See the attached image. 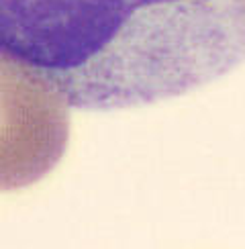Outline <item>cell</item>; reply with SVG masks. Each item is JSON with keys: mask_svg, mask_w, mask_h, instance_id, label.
<instances>
[{"mask_svg": "<svg viewBox=\"0 0 245 249\" xmlns=\"http://www.w3.org/2000/svg\"><path fill=\"white\" fill-rule=\"evenodd\" d=\"M0 53L74 108L143 107L245 61V0H0Z\"/></svg>", "mask_w": 245, "mask_h": 249, "instance_id": "cell-1", "label": "cell"}, {"mask_svg": "<svg viewBox=\"0 0 245 249\" xmlns=\"http://www.w3.org/2000/svg\"><path fill=\"white\" fill-rule=\"evenodd\" d=\"M68 107L51 82L0 53V192L27 188L59 163L70 137Z\"/></svg>", "mask_w": 245, "mask_h": 249, "instance_id": "cell-2", "label": "cell"}]
</instances>
